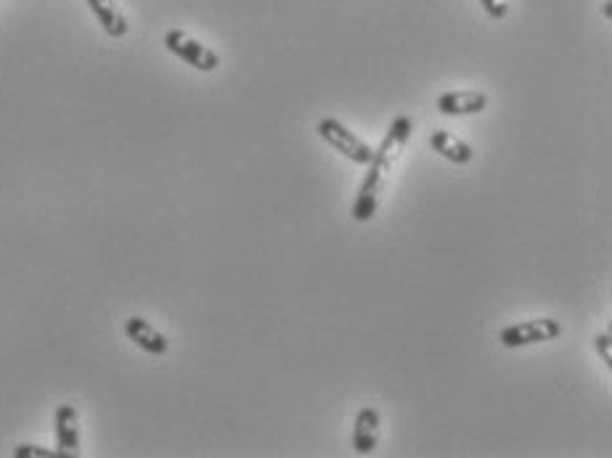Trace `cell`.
Returning <instances> with one entry per match:
<instances>
[{
  "label": "cell",
  "mask_w": 612,
  "mask_h": 458,
  "mask_svg": "<svg viewBox=\"0 0 612 458\" xmlns=\"http://www.w3.org/2000/svg\"><path fill=\"white\" fill-rule=\"evenodd\" d=\"M411 130H414V122L406 114H398L390 128H387L385 141L379 143V149H374V157L366 167L369 173L363 178L361 188H358L356 204H353V220L356 223H369L374 215H377L379 199H382V191L387 186V178L393 173V159L395 154L406 146V141L411 138Z\"/></svg>",
  "instance_id": "1"
},
{
  "label": "cell",
  "mask_w": 612,
  "mask_h": 458,
  "mask_svg": "<svg viewBox=\"0 0 612 458\" xmlns=\"http://www.w3.org/2000/svg\"><path fill=\"white\" fill-rule=\"evenodd\" d=\"M318 136H321V141H324L326 146H332L337 154H342V157L350 159V162L358 167H366L371 162V157H374V149H371L369 143H363L353 130L345 128V125H342L340 120H334V117H324V120L318 122Z\"/></svg>",
  "instance_id": "2"
},
{
  "label": "cell",
  "mask_w": 612,
  "mask_h": 458,
  "mask_svg": "<svg viewBox=\"0 0 612 458\" xmlns=\"http://www.w3.org/2000/svg\"><path fill=\"white\" fill-rule=\"evenodd\" d=\"M562 334V323L554 318H533V321L512 323L499 334V342L507 350H520V347L541 345V342H552Z\"/></svg>",
  "instance_id": "3"
},
{
  "label": "cell",
  "mask_w": 612,
  "mask_h": 458,
  "mask_svg": "<svg viewBox=\"0 0 612 458\" xmlns=\"http://www.w3.org/2000/svg\"><path fill=\"white\" fill-rule=\"evenodd\" d=\"M165 48L181 61L191 64L199 72H215L220 67V56L212 48L202 46L199 40L186 35L183 30H170L165 32Z\"/></svg>",
  "instance_id": "4"
},
{
  "label": "cell",
  "mask_w": 612,
  "mask_h": 458,
  "mask_svg": "<svg viewBox=\"0 0 612 458\" xmlns=\"http://www.w3.org/2000/svg\"><path fill=\"white\" fill-rule=\"evenodd\" d=\"M53 427H56V453L59 458L80 456V416L77 408L64 403L53 413Z\"/></svg>",
  "instance_id": "5"
},
{
  "label": "cell",
  "mask_w": 612,
  "mask_h": 458,
  "mask_svg": "<svg viewBox=\"0 0 612 458\" xmlns=\"http://www.w3.org/2000/svg\"><path fill=\"white\" fill-rule=\"evenodd\" d=\"M125 334L138 350H144L149 355H167V350H170V339L141 316H130L125 321Z\"/></svg>",
  "instance_id": "6"
},
{
  "label": "cell",
  "mask_w": 612,
  "mask_h": 458,
  "mask_svg": "<svg viewBox=\"0 0 612 458\" xmlns=\"http://www.w3.org/2000/svg\"><path fill=\"white\" fill-rule=\"evenodd\" d=\"M379 411L374 406H363L356 413V421H353V451L358 456H371L377 451L379 445Z\"/></svg>",
  "instance_id": "7"
},
{
  "label": "cell",
  "mask_w": 612,
  "mask_h": 458,
  "mask_svg": "<svg viewBox=\"0 0 612 458\" xmlns=\"http://www.w3.org/2000/svg\"><path fill=\"white\" fill-rule=\"evenodd\" d=\"M438 112L446 117H469L488 109V96L483 91H448L438 96Z\"/></svg>",
  "instance_id": "8"
},
{
  "label": "cell",
  "mask_w": 612,
  "mask_h": 458,
  "mask_svg": "<svg viewBox=\"0 0 612 458\" xmlns=\"http://www.w3.org/2000/svg\"><path fill=\"white\" fill-rule=\"evenodd\" d=\"M430 149L435 151L438 157L448 159V162H454V165L459 167L469 165V162L475 159V149H472L467 141L456 138L454 133H448V130H435V133H432Z\"/></svg>",
  "instance_id": "9"
},
{
  "label": "cell",
  "mask_w": 612,
  "mask_h": 458,
  "mask_svg": "<svg viewBox=\"0 0 612 458\" xmlns=\"http://www.w3.org/2000/svg\"><path fill=\"white\" fill-rule=\"evenodd\" d=\"M85 3H88V8L93 11V16L99 19L101 30H104L109 38H125V35H128L130 24L114 0H85Z\"/></svg>",
  "instance_id": "10"
},
{
  "label": "cell",
  "mask_w": 612,
  "mask_h": 458,
  "mask_svg": "<svg viewBox=\"0 0 612 458\" xmlns=\"http://www.w3.org/2000/svg\"><path fill=\"white\" fill-rule=\"evenodd\" d=\"M16 458H59V453L51 448H40V445H16L14 448Z\"/></svg>",
  "instance_id": "11"
},
{
  "label": "cell",
  "mask_w": 612,
  "mask_h": 458,
  "mask_svg": "<svg viewBox=\"0 0 612 458\" xmlns=\"http://www.w3.org/2000/svg\"><path fill=\"white\" fill-rule=\"evenodd\" d=\"M594 347H597V355L605 361L607 368H612V334L610 331H602L594 337Z\"/></svg>",
  "instance_id": "12"
},
{
  "label": "cell",
  "mask_w": 612,
  "mask_h": 458,
  "mask_svg": "<svg viewBox=\"0 0 612 458\" xmlns=\"http://www.w3.org/2000/svg\"><path fill=\"white\" fill-rule=\"evenodd\" d=\"M480 6L485 8V14L491 16V19H507L509 8L504 0H480Z\"/></svg>",
  "instance_id": "13"
},
{
  "label": "cell",
  "mask_w": 612,
  "mask_h": 458,
  "mask_svg": "<svg viewBox=\"0 0 612 458\" xmlns=\"http://www.w3.org/2000/svg\"><path fill=\"white\" fill-rule=\"evenodd\" d=\"M602 14H605L607 19H612V0H605V6H602Z\"/></svg>",
  "instance_id": "14"
}]
</instances>
